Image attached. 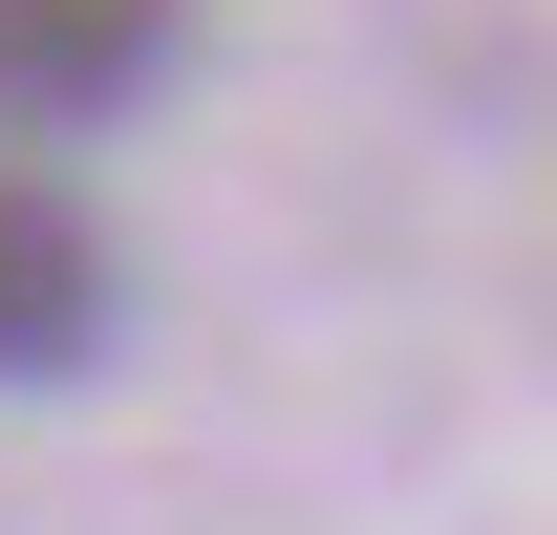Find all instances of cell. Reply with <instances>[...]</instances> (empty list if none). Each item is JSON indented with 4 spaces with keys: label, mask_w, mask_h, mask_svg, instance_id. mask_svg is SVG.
Instances as JSON below:
<instances>
[{
    "label": "cell",
    "mask_w": 557,
    "mask_h": 535,
    "mask_svg": "<svg viewBox=\"0 0 557 535\" xmlns=\"http://www.w3.org/2000/svg\"><path fill=\"white\" fill-rule=\"evenodd\" d=\"M108 343H129V258L86 236V194L44 150H0V386H65Z\"/></svg>",
    "instance_id": "6da1fadb"
},
{
    "label": "cell",
    "mask_w": 557,
    "mask_h": 535,
    "mask_svg": "<svg viewBox=\"0 0 557 535\" xmlns=\"http://www.w3.org/2000/svg\"><path fill=\"white\" fill-rule=\"evenodd\" d=\"M172 22H194V0H0V129H22V150L129 129L150 65H172Z\"/></svg>",
    "instance_id": "7a4b0ae2"
}]
</instances>
